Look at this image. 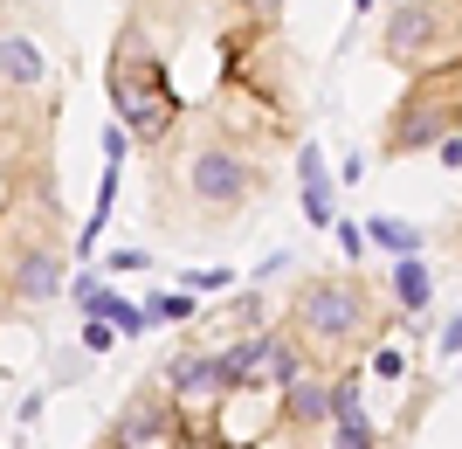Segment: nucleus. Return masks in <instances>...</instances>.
Wrapping results in <instances>:
<instances>
[{
  "mask_svg": "<svg viewBox=\"0 0 462 449\" xmlns=\"http://www.w3.org/2000/svg\"><path fill=\"white\" fill-rule=\"evenodd\" d=\"M276 325L290 339H304L318 367H346V360H366L373 346H386L407 325V312L393 304L380 276H366V263H318L297 276Z\"/></svg>",
  "mask_w": 462,
  "mask_h": 449,
  "instance_id": "f03ea898",
  "label": "nucleus"
},
{
  "mask_svg": "<svg viewBox=\"0 0 462 449\" xmlns=\"http://www.w3.org/2000/svg\"><path fill=\"white\" fill-rule=\"evenodd\" d=\"M338 229V249H346V263H366V229L359 221H331Z\"/></svg>",
  "mask_w": 462,
  "mask_h": 449,
  "instance_id": "6ab92c4d",
  "label": "nucleus"
},
{
  "mask_svg": "<svg viewBox=\"0 0 462 449\" xmlns=\"http://www.w3.org/2000/svg\"><path fill=\"white\" fill-rule=\"evenodd\" d=\"M145 318H152V325H193V291H159L152 304H145Z\"/></svg>",
  "mask_w": 462,
  "mask_h": 449,
  "instance_id": "2eb2a0df",
  "label": "nucleus"
},
{
  "mask_svg": "<svg viewBox=\"0 0 462 449\" xmlns=\"http://www.w3.org/2000/svg\"><path fill=\"white\" fill-rule=\"evenodd\" d=\"M462 132V56L428 62V70H407V90L380 111V159H414L435 153L442 138Z\"/></svg>",
  "mask_w": 462,
  "mask_h": 449,
  "instance_id": "20e7f679",
  "label": "nucleus"
},
{
  "mask_svg": "<svg viewBox=\"0 0 462 449\" xmlns=\"http://www.w3.org/2000/svg\"><path fill=\"white\" fill-rule=\"evenodd\" d=\"M276 422L297 443H318L331 429V367H304L297 380H283L276 388Z\"/></svg>",
  "mask_w": 462,
  "mask_h": 449,
  "instance_id": "0eeeda50",
  "label": "nucleus"
},
{
  "mask_svg": "<svg viewBox=\"0 0 462 449\" xmlns=\"http://www.w3.org/2000/svg\"><path fill=\"white\" fill-rule=\"evenodd\" d=\"M104 90H111L117 125H125L138 145H166V138H173V125L187 117V111H180L173 77H166V56H159L152 35H145V21H132V28L117 35L111 70H104Z\"/></svg>",
  "mask_w": 462,
  "mask_h": 449,
  "instance_id": "7ed1b4c3",
  "label": "nucleus"
},
{
  "mask_svg": "<svg viewBox=\"0 0 462 449\" xmlns=\"http://www.w3.org/2000/svg\"><path fill=\"white\" fill-rule=\"evenodd\" d=\"M111 443L117 449H180V401L166 394V380H159V388H138L132 401L117 408Z\"/></svg>",
  "mask_w": 462,
  "mask_h": 449,
  "instance_id": "423d86ee",
  "label": "nucleus"
},
{
  "mask_svg": "<svg viewBox=\"0 0 462 449\" xmlns=\"http://www.w3.org/2000/svg\"><path fill=\"white\" fill-rule=\"evenodd\" d=\"M42 77H49V56H42L35 35H7L0 42V90L28 98V90H42Z\"/></svg>",
  "mask_w": 462,
  "mask_h": 449,
  "instance_id": "9b49d317",
  "label": "nucleus"
},
{
  "mask_svg": "<svg viewBox=\"0 0 462 449\" xmlns=\"http://www.w3.org/2000/svg\"><path fill=\"white\" fill-rule=\"evenodd\" d=\"M14 297L21 304H49L56 291H69V276H62V249L56 242H28V249H14Z\"/></svg>",
  "mask_w": 462,
  "mask_h": 449,
  "instance_id": "1a4fd4ad",
  "label": "nucleus"
},
{
  "mask_svg": "<svg viewBox=\"0 0 462 449\" xmlns=\"http://www.w3.org/2000/svg\"><path fill=\"white\" fill-rule=\"evenodd\" d=\"M297 194H304V221H310V229H331V221H338L331 173H325V145H318V138L297 145Z\"/></svg>",
  "mask_w": 462,
  "mask_h": 449,
  "instance_id": "9d476101",
  "label": "nucleus"
},
{
  "mask_svg": "<svg viewBox=\"0 0 462 449\" xmlns=\"http://www.w3.org/2000/svg\"><path fill=\"white\" fill-rule=\"evenodd\" d=\"M166 394H173L180 408H193V401H221V367H214V346H180L173 360H166Z\"/></svg>",
  "mask_w": 462,
  "mask_h": 449,
  "instance_id": "6e6552de",
  "label": "nucleus"
},
{
  "mask_svg": "<svg viewBox=\"0 0 462 449\" xmlns=\"http://www.w3.org/2000/svg\"><path fill=\"white\" fill-rule=\"evenodd\" d=\"M187 291H235V270H193Z\"/></svg>",
  "mask_w": 462,
  "mask_h": 449,
  "instance_id": "412c9836",
  "label": "nucleus"
},
{
  "mask_svg": "<svg viewBox=\"0 0 462 449\" xmlns=\"http://www.w3.org/2000/svg\"><path fill=\"white\" fill-rule=\"evenodd\" d=\"M208 0H138V21H152V14H166L173 28H193V14H200Z\"/></svg>",
  "mask_w": 462,
  "mask_h": 449,
  "instance_id": "f3484780",
  "label": "nucleus"
},
{
  "mask_svg": "<svg viewBox=\"0 0 462 449\" xmlns=\"http://www.w3.org/2000/svg\"><path fill=\"white\" fill-rule=\"evenodd\" d=\"M435 346H442L448 360H456V352H462V312H456V318H448V325H442V339H435Z\"/></svg>",
  "mask_w": 462,
  "mask_h": 449,
  "instance_id": "4be33fe9",
  "label": "nucleus"
},
{
  "mask_svg": "<svg viewBox=\"0 0 462 449\" xmlns=\"http://www.w3.org/2000/svg\"><path fill=\"white\" fill-rule=\"evenodd\" d=\"M386 291H393V304H401V312L421 325L428 304H435V270H428L421 256H393V270H386Z\"/></svg>",
  "mask_w": 462,
  "mask_h": 449,
  "instance_id": "f8f14e48",
  "label": "nucleus"
},
{
  "mask_svg": "<svg viewBox=\"0 0 462 449\" xmlns=\"http://www.w3.org/2000/svg\"><path fill=\"white\" fill-rule=\"evenodd\" d=\"M435 153H442V166H462V132H456V138H442Z\"/></svg>",
  "mask_w": 462,
  "mask_h": 449,
  "instance_id": "5701e85b",
  "label": "nucleus"
},
{
  "mask_svg": "<svg viewBox=\"0 0 462 449\" xmlns=\"http://www.w3.org/2000/svg\"><path fill=\"white\" fill-rule=\"evenodd\" d=\"M352 14H373V0H352Z\"/></svg>",
  "mask_w": 462,
  "mask_h": 449,
  "instance_id": "b1692460",
  "label": "nucleus"
},
{
  "mask_svg": "<svg viewBox=\"0 0 462 449\" xmlns=\"http://www.w3.org/2000/svg\"><path fill=\"white\" fill-rule=\"evenodd\" d=\"M373 56L393 70H428V62L462 56V0H393L380 14Z\"/></svg>",
  "mask_w": 462,
  "mask_h": 449,
  "instance_id": "39448f33",
  "label": "nucleus"
},
{
  "mask_svg": "<svg viewBox=\"0 0 462 449\" xmlns=\"http://www.w3.org/2000/svg\"><path fill=\"white\" fill-rule=\"evenodd\" d=\"M83 346H90V352H111L117 346V325H111V318H83Z\"/></svg>",
  "mask_w": 462,
  "mask_h": 449,
  "instance_id": "aec40b11",
  "label": "nucleus"
},
{
  "mask_svg": "<svg viewBox=\"0 0 462 449\" xmlns=\"http://www.w3.org/2000/svg\"><path fill=\"white\" fill-rule=\"evenodd\" d=\"M366 242H380L386 256H421L428 229H421V221H407V215H373L366 221Z\"/></svg>",
  "mask_w": 462,
  "mask_h": 449,
  "instance_id": "ddd939ff",
  "label": "nucleus"
},
{
  "mask_svg": "<svg viewBox=\"0 0 462 449\" xmlns=\"http://www.w3.org/2000/svg\"><path fill=\"white\" fill-rule=\"evenodd\" d=\"M276 187V166L263 145L200 111L187 125L180 117L166 138V166H159V208L173 235H228L235 221H249Z\"/></svg>",
  "mask_w": 462,
  "mask_h": 449,
  "instance_id": "f257e3e1",
  "label": "nucleus"
},
{
  "mask_svg": "<svg viewBox=\"0 0 462 449\" xmlns=\"http://www.w3.org/2000/svg\"><path fill=\"white\" fill-rule=\"evenodd\" d=\"M435 242H442V256H448V270L462 276V208H448V215L435 221Z\"/></svg>",
  "mask_w": 462,
  "mask_h": 449,
  "instance_id": "a211bd4d",
  "label": "nucleus"
},
{
  "mask_svg": "<svg viewBox=\"0 0 462 449\" xmlns=\"http://www.w3.org/2000/svg\"><path fill=\"white\" fill-rule=\"evenodd\" d=\"M104 449H117V443H104Z\"/></svg>",
  "mask_w": 462,
  "mask_h": 449,
  "instance_id": "393cba45",
  "label": "nucleus"
},
{
  "mask_svg": "<svg viewBox=\"0 0 462 449\" xmlns=\"http://www.w3.org/2000/svg\"><path fill=\"white\" fill-rule=\"evenodd\" d=\"M283 7L290 0H228V14L249 21V28H283Z\"/></svg>",
  "mask_w": 462,
  "mask_h": 449,
  "instance_id": "dca6fc26",
  "label": "nucleus"
},
{
  "mask_svg": "<svg viewBox=\"0 0 462 449\" xmlns=\"http://www.w3.org/2000/svg\"><path fill=\"white\" fill-rule=\"evenodd\" d=\"M331 449H386V435H380V422L373 415H346V422H331Z\"/></svg>",
  "mask_w": 462,
  "mask_h": 449,
  "instance_id": "4468645a",
  "label": "nucleus"
}]
</instances>
